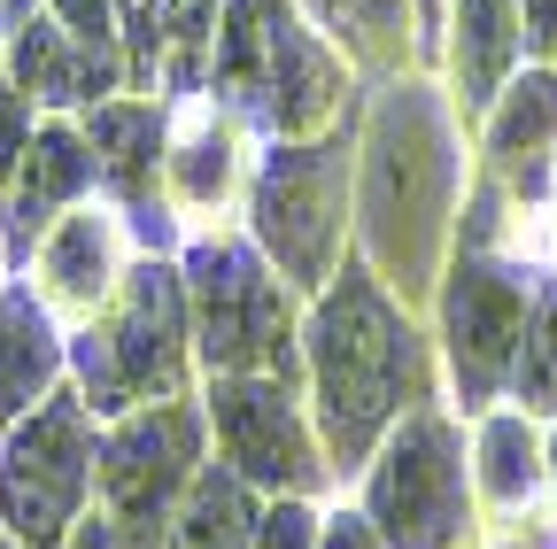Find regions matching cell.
<instances>
[{
  "mask_svg": "<svg viewBox=\"0 0 557 549\" xmlns=\"http://www.w3.org/2000/svg\"><path fill=\"white\" fill-rule=\"evenodd\" d=\"M178 549H248V503L225 472H201L186 519H178Z\"/></svg>",
  "mask_w": 557,
  "mask_h": 549,
  "instance_id": "cell-17",
  "label": "cell"
},
{
  "mask_svg": "<svg viewBox=\"0 0 557 549\" xmlns=\"http://www.w3.org/2000/svg\"><path fill=\"white\" fill-rule=\"evenodd\" d=\"M372 511L395 549H449L457 511H465V472H457V441L442 419L403 426V441L387 449V464L372 479Z\"/></svg>",
  "mask_w": 557,
  "mask_h": 549,
  "instance_id": "cell-6",
  "label": "cell"
},
{
  "mask_svg": "<svg viewBox=\"0 0 557 549\" xmlns=\"http://www.w3.org/2000/svg\"><path fill=\"white\" fill-rule=\"evenodd\" d=\"M527 39L557 54V0H527Z\"/></svg>",
  "mask_w": 557,
  "mask_h": 549,
  "instance_id": "cell-26",
  "label": "cell"
},
{
  "mask_svg": "<svg viewBox=\"0 0 557 549\" xmlns=\"http://www.w3.org/2000/svg\"><path fill=\"white\" fill-rule=\"evenodd\" d=\"M325 549H372V534H364V526H357V519H341V526H333V534H325Z\"/></svg>",
  "mask_w": 557,
  "mask_h": 549,
  "instance_id": "cell-28",
  "label": "cell"
},
{
  "mask_svg": "<svg viewBox=\"0 0 557 549\" xmlns=\"http://www.w3.org/2000/svg\"><path fill=\"white\" fill-rule=\"evenodd\" d=\"M32 109H39V101H32L16 78H0V194L16 186V163H24V148H32V132H39Z\"/></svg>",
  "mask_w": 557,
  "mask_h": 549,
  "instance_id": "cell-20",
  "label": "cell"
},
{
  "mask_svg": "<svg viewBox=\"0 0 557 549\" xmlns=\"http://www.w3.org/2000/svg\"><path fill=\"white\" fill-rule=\"evenodd\" d=\"M209 402H218V434H225V449H233L240 472L271 479V488H310V479H318L310 441H302V426H295V410H287V395H278V387H263V379H225Z\"/></svg>",
  "mask_w": 557,
  "mask_h": 549,
  "instance_id": "cell-11",
  "label": "cell"
},
{
  "mask_svg": "<svg viewBox=\"0 0 557 549\" xmlns=\"http://www.w3.org/2000/svg\"><path fill=\"white\" fill-rule=\"evenodd\" d=\"M519 387H527L534 402H557V287L542 295V317H534V340H527Z\"/></svg>",
  "mask_w": 557,
  "mask_h": 549,
  "instance_id": "cell-21",
  "label": "cell"
},
{
  "mask_svg": "<svg viewBox=\"0 0 557 549\" xmlns=\"http://www.w3.org/2000/svg\"><path fill=\"white\" fill-rule=\"evenodd\" d=\"M94 410L86 395H47L0 441V526L24 549H62L94 488Z\"/></svg>",
  "mask_w": 557,
  "mask_h": 549,
  "instance_id": "cell-3",
  "label": "cell"
},
{
  "mask_svg": "<svg viewBox=\"0 0 557 549\" xmlns=\"http://www.w3.org/2000/svg\"><path fill=\"white\" fill-rule=\"evenodd\" d=\"M410 379H418V357H410L403 317L364 279H341V295L318 317V387H325V434H333V449L341 457H364Z\"/></svg>",
  "mask_w": 557,
  "mask_h": 549,
  "instance_id": "cell-2",
  "label": "cell"
},
{
  "mask_svg": "<svg viewBox=\"0 0 557 549\" xmlns=\"http://www.w3.org/2000/svg\"><path fill=\"white\" fill-rule=\"evenodd\" d=\"M442 201H449V132L426 93H395L372 124V178H364V233L372 255L410 287H426V263L442 240Z\"/></svg>",
  "mask_w": 557,
  "mask_h": 549,
  "instance_id": "cell-1",
  "label": "cell"
},
{
  "mask_svg": "<svg viewBox=\"0 0 557 549\" xmlns=\"http://www.w3.org/2000/svg\"><path fill=\"white\" fill-rule=\"evenodd\" d=\"M511 62V0H465V101H487Z\"/></svg>",
  "mask_w": 557,
  "mask_h": 549,
  "instance_id": "cell-18",
  "label": "cell"
},
{
  "mask_svg": "<svg viewBox=\"0 0 557 549\" xmlns=\"http://www.w3.org/2000/svg\"><path fill=\"white\" fill-rule=\"evenodd\" d=\"M32 9H39V0H0V24L24 32V24H32Z\"/></svg>",
  "mask_w": 557,
  "mask_h": 549,
  "instance_id": "cell-29",
  "label": "cell"
},
{
  "mask_svg": "<svg viewBox=\"0 0 557 549\" xmlns=\"http://www.w3.org/2000/svg\"><path fill=\"white\" fill-rule=\"evenodd\" d=\"M519 325H527V302H519V279L496 263H465L457 271V295H449V333H457V379L465 395H496V379L511 372V349H519Z\"/></svg>",
  "mask_w": 557,
  "mask_h": 549,
  "instance_id": "cell-10",
  "label": "cell"
},
{
  "mask_svg": "<svg viewBox=\"0 0 557 549\" xmlns=\"http://www.w3.org/2000/svg\"><path fill=\"white\" fill-rule=\"evenodd\" d=\"M256 225L271 240V255L295 279H325L333 263V233H341V148H287L263 163V194H256Z\"/></svg>",
  "mask_w": 557,
  "mask_h": 549,
  "instance_id": "cell-7",
  "label": "cell"
},
{
  "mask_svg": "<svg viewBox=\"0 0 557 549\" xmlns=\"http://www.w3.org/2000/svg\"><path fill=\"white\" fill-rule=\"evenodd\" d=\"M0 549H24V541H16V534H0Z\"/></svg>",
  "mask_w": 557,
  "mask_h": 549,
  "instance_id": "cell-30",
  "label": "cell"
},
{
  "mask_svg": "<svg viewBox=\"0 0 557 549\" xmlns=\"http://www.w3.org/2000/svg\"><path fill=\"white\" fill-rule=\"evenodd\" d=\"M178 194L186 201H218L225 194V140H209V132H201V140L178 148Z\"/></svg>",
  "mask_w": 557,
  "mask_h": 549,
  "instance_id": "cell-22",
  "label": "cell"
},
{
  "mask_svg": "<svg viewBox=\"0 0 557 549\" xmlns=\"http://www.w3.org/2000/svg\"><path fill=\"white\" fill-rule=\"evenodd\" d=\"M263 549H310V519L287 503V511H271L263 519Z\"/></svg>",
  "mask_w": 557,
  "mask_h": 549,
  "instance_id": "cell-25",
  "label": "cell"
},
{
  "mask_svg": "<svg viewBox=\"0 0 557 549\" xmlns=\"http://www.w3.org/2000/svg\"><path fill=\"white\" fill-rule=\"evenodd\" d=\"M194 449H201V434H194L186 410H139V419H124V426L101 441L94 479H101V496H109V519H116L139 549L163 534L178 488L194 479Z\"/></svg>",
  "mask_w": 557,
  "mask_h": 549,
  "instance_id": "cell-4",
  "label": "cell"
},
{
  "mask_svg": "<svg viewBox=\"0 0 557 549\" xmlns=\"http://www.w3.org/2000/svg\"><path fill=\"white\" fill-rule=\"evenodd\" d=\"M70 349L54 333V310L47 295L32 287H0V426H16L24 410H39L62 379Z\"/></svg>",
  "mask_w": 557,
  "mask_h": 549,
  "instance_id": "cell-13",
  "label": "cell"
},
{
  "mask_svg": "<svg viewBox=\"0 0 557 549\" xmlns=\"http://www.w3.org/2000/svg\"><path fill=\"white\" fill-rule=\"evenodd\" d=\"M109 357H116V379L132 402L148 395H171L178 387V364H186V302H178V279L163 263H139L124 279V310L101 325Z\"/></svg>",
  "mask_w": 557,
  "mask_h": 549,
  "instance_id": "cell-8",
  "label": "cell"
},
{
  "mask_svg": "<svg viewBox=\"0 0 557 549\" xmlns=\"http://www.w3.org/2000/svg\"><path fill=\"white\" fill-rule=\"evenodd\" d=\"M480 449H487V488H496V496H527L534 488V449H527L519 419H496Z\"/></svg>",
  "mask_w": 557,
  "mask_h": 549,
  "instance_id": "cell-19",
  "label": "cell"
},
{
  "mask_svg": "<svg viewBox=\"0 0 557 549\" xmlns=\"http://www.w3.org/2000/svg\"><path fill=\"white\" fill-rule=\"evenodd\" d=\"M511 549H527V541H511ZM534 549H549V541H534Z\"/></svg>",
  "mask_w": 557,
  "mask_h": 549,
  "instance_id": "cell-31",
  "label": "cell"
},
{
  "mask_svg": "<svg viewBox=\"0 0 557 549\" xmlns=\"http://www.w3.org/2000/svg\"><path fill=\"white\" fill-rule=\"evenodd\" d=\"M94 178H101V171H94L86 132L39 124L32 148H24V163H16V186L0 194V233H9V255H32V248L54 233V210H70Z\"/></svg>",
  "mask_w": 557,
  "mask_h": 549,
  "instance_id": "cell-9",
  "label": "cell"
},
{
  "mask_svg": "<svg viewBox=\"0 0 557 549\" xmlns=\"http://www.w3.org/2000/svg\"><path fill=\"white\" fill-rule=\"evenodd\" d=\"M62 549H139V541H132V534H124L116 519H78Z\"/></svg>",
  "mask_w": 557,
  "mask_h": 549,
  "instance_id": "cell-24",
  "label": "cell"
},
{
  "mask_svg": "<svg viewBox=\"0 0 557 549\" xmlns=\"http://www.w3.org/2000/svg\"><path fill=\"white\" fill-rule=\"evenodd\" d=\"M549 140H557V78H527V86L511 93L504 124H496V155H504V171H511L519 186H542Z\"/></svg>",
  "mask_w": 557,
  "mask_h": 549,
  "instance_id": "cell-16",
  "label": "cell"
},
{
  "mask_svg": "<svg viewBox=\"0 0 557 549\" xmlns=\"http://www.w3.org/2000/svg\"><path fill=\"white\" fill-rule=\"evenodd\" d=\"M9 78L39 109H78V32L39 24V16L24 32H9Z\"/></svg>",
  "mask_w": 557,
  "mask_h": 549,
  "instance_id": "cell-15",
  "label": "cell"
},
{
  "mask_svg": "<svg viewBox=\"0 0 557 549\" xmlns=\"http://www.w3.org/2000/svg\"><path fill=\"white\" fill-rule=\"evenodd\" d=\"M194 302H201V349L209 364H271L278 379L295 372L287 357V317H278V287L256 271L248 248H225V240H209L194 248Z\"/></svg>",
  "mask_w": 557,
  "mask_h": 549,
  "instance_id": "cell-5",
  "label": "cell"
},
{
  "mask_svg": "<svg viewBox=\"0 0 557 549\" xmlns=\"http://www.w3.org/2000/svg\"><path fill=\"white\" fill-rule=\"evenodd\" d=\"M0 39H9V24H0Z\"/></svg>",
  "mask_w": 557,
  "mask_h": 549,
  "instance_id": "cell-32",
  "label": "cell"
},
{
  "mask_svg": "<svg viewBox=\"0 0 557 549\" xmlns=\"http://www.w3.org/2000/svg\"><path fill=\"white\" fill-rule=\"evenodd\" d=\"M86 148H94V171L116 186V201L132 210V233H139V240H163L171 217L156 210V148H163L156 109L94 101V116H86Z\"/></svg>",
  "mask_w": 557,
  "mask_h": 549,
  "instance_id": "cell-12",
  "label": "cell"
},
{
  "mask_svg": "<svg viewBox=\"0 0 557 549\" xmlns=\"http://www.w3.org/2000/svg\"><path fill=\"white\" fill-rule=\"evenodd\" d=\"M357 9H364V24H372V32L387 39V32H395V9H403V0H357Z\"/></svg>",
  "mask_w": 557,
  "mask_h": 549,
  "instance_id": "cell-27",
  "label": "cell"
},
{
  "mask_svg": "<svg viewBox=\"0 0 557 549\" xmlns=\"http://www.w3.org/2000/svg\"><path fill=\"white\" fill-rule=\"evenodd\" d=\"M54 16H62V32H78V39H116L124 0H54Z\"/></svg>",
  "mask_w": 557,
  "mask_h": 549,
  "instance_id": "cell-23",
  "label": "cell"
},
{
  "mask_svg": "<svg viewBox=\"0 0 557 549\" xmlns=\"http://www.w3.org/2000/svg\"><path fill=\"white\" fill-rule=\"evenodd\" d=\"M116 287V233L109 217H54V233L39 240V295L47 310H94L101 295Z\"/></svg>",
  "mask_w": 557,
  "mask_h": 549,
  "instance_id": "cell-14",
  "label": "cell"
}]
</instances>
